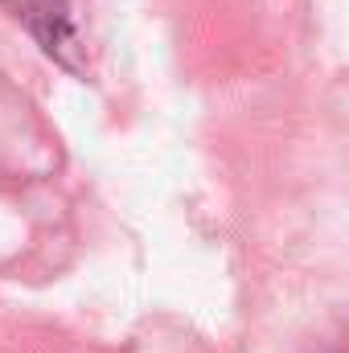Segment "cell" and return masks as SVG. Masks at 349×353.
I'll return each instance as SVG.
<instances>
[{"label":"cell","instance_id":"cell-1","mask_svg":"<svg viewBox=\"0 0 349 353\" xmlns=\"http://www.w3.org/2000/svg\"><path fill=\"white\" fill-rule=\"evenodd\" d=\"M17 17L25 29L41 41V50L62 62L66 70H87L83 66V33L74 21V0H17Z\"/></svg>","mask_w":349,"mask_h":353}]
</instances>
